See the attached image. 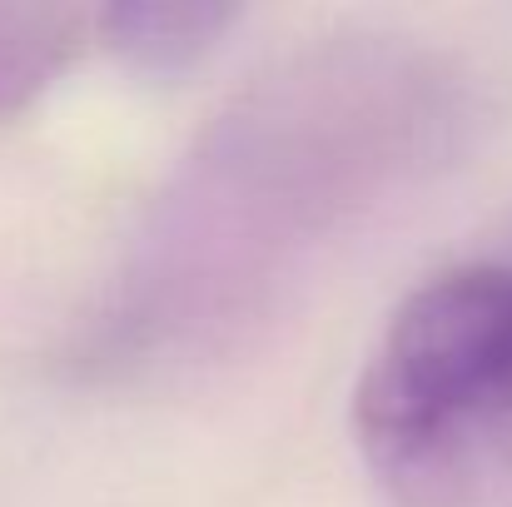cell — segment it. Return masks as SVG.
<instances>
[{"instance_id": "6da1fadb", "label": "cell", "mask_w": 512, "mask_h": 507, "mask_svg": "<svg viewBox=\"0 0 512 507\" xmlns=\"http://www.w3.org/2000/svg\"><path fill=\"white\" fill-rule=\"evenodd\" d=\"M453 125V80L403 45H329L274 70L160 194L90 363L179 368L254 334L339 234L443 155Z\"/></svg>"}, {"instance_id": "7a4b0ae2", "label": "cell", "mask_w": 512, "mask_h": 507, "mask_svg": "<svg viewBox=\"0 0 512 507\" xmlns=\"http://www.w3.org/2000/svg\"><path fill=\"white\" fill-rule=\"evenodd\" d=\"M353 433L393 507H512V264L403 299L358 373Z\"/></svg>"}, {"instance_id": "3957f363", "label": "cell", "mask_w": 512, "mask_h": 507, "mask_svg": "<svg viewBox=\"0 0 512 507\" xmlns=\"http://www.w3.org/2000/svg\"><path fill=\"white\" fill-rule=\"evenodd\" d=\"M234 25V5H110L95 15V30L140 75L194 70Z\"/></svg>"}, {"instance_id": "277c9868", "label": "cell", "mask_w": 512, "mask_h": 507, "mask_svg": "<svg viewBox=\"0 0 512 507\" xmlns=\"http://www.w3.org/2000/svg\"><path fill=\"white\" fill-rule=\"evenodd\" d=\"M90 15L75 5H0V120L50 90L85 50Z\"/></svg>"}]
</instances>
